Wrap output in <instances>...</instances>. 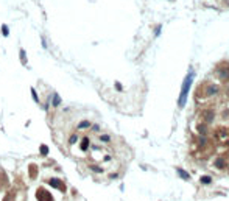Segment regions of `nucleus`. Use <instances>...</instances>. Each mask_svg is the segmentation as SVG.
Masks as SVG:
<instances>
[{
  "mask_svg": "<svg viewBox=\"0 0 229 201\" xmlns=\"http://www.w3.org/2000/svg\"><path fill=\"white\" fill-rule=\"evenodd\" d=\"M195 78V72L192 69L189 70V73L185 75V78L182 81V88H181V94H179V98H178V106L182 108L187 101V95H189V90H190V86H192V81Z\"/></svg>",
  "mask_w": 229,
  "mask_h": 201,
  "instance_id": "1",
  "label": "nucleus"
},
{
  "mask_svg": "<svg viewBox=\"0 0 229 201\" xmlns=\"http://www.w3.org/2000/svg\"><path fill=\"white\" fill-rule=\"evenodd\" d=\"M36 197H37V200H39V201H53V197L47 192V190H44V189L37 190Z\"/></svg>",
  "mask_w": 229,
  "mask_h": 201,
  "instance_id": "2",
  "label": "nucleus"
},
{
  "mask_svg": "<svg viewBox=\"0 0 229 201\" xmlns=\"http://www.w3.org/2000/svg\"><path fill=\"white\" fill-rule=\"evenodd\" d=\"M218 92H220V88H218L217 84H212V83H209V84H206V92L204 94L207 95V97H212V95H217Z\"/></svg>",
  "mask_w": 229,
  "mask_h": 201,
  "instance_id": "3",
  "label": "nucleus"
},
{
  "mask_svg": "<svg viewBox=\"0 0 229 201\" xmlns=\"http://www.w3.org/2000/svg\"><path fill=\"white\" fill-rule=\"evenodd\" d=\"M48 184H50L52 187H56V189H61V190H64L65 187H64V184L59 181V179H56V178H53V179H48Z\"/></svg>",
  "mask_w": 229,
  "mask_h": 201,
  "instance_id": "4",
  "label": "nucleus"
},
{
  "mask_svg": "<svg viewBox=\"0 0 229 201\" xmlns=\"http://www.w3.org/2000/svg\"><path fill=\"white\" fill-rule=\"evenodd\" d=\"M214 116H215V114H214V111H204L203 112V120L206 122V123H210L212 120H214Z\"/></svg>",
  "mask_w": 229,
  "mask_h": 201,
  "instance_id": "5",
  "label": "nucleus"
},
{
  "mask_svg": "<svg viewBox=\"0 0 229 201\" xmlns=\"http://www.w3.org/2000/svg\"><path fill=\"white\" fill-rule=\"evenodd\" d=\"M198 133H200L201 136H207V133H209V129H207V125H206V123H201V125H198Z\"/></svg>",
  "mask_w": 229,
  "mask_h": 201,
  "instance_id": "6",
  "label": "nucleus"
},
{
  "mask_svg": "<svg viewBox=\"0 0 229 201\" xmlns=\"http://www.w3.org/2000/svg\"><path fill=\"white\" fill-rule=\"evenodd\" d=\"M217 73L220 75V78H223V80H229V72L223 70L221 67H220V69H217Z\"/></svg>",
  "mask_w": 229,
  "mask_h": 201,
  "instance_id": "7",
  "label": "nucleus"
},
{
  "mask_svg": "<svg viewBox=\"0 0 229 201\" xmlns=\"http://www.w3.org/2000/svg\"><path fill=\"white\" fill-rule=\"evenodd\" d=\"M52 105H53L55 108L61 105V97H59V95L56 94V92H55V94H53V101H52Z\"/></svg>",
  "mask_w": 229,
  "mask_h": 201,
  "instance_id": "8",
  "label": "nucleus"
},
{
  "mask_svg": "<svg viewBox=\"0 0 229 201\" xmlns=\"http://www.w3.org/2000/svg\"><path fill=\"white\" fill-rule=\"evenodd\" d=\"M176 172H178V175L181 176V178H184V179H190V175L185 170H182V168H176Z\"/></svg>",
  "mask_w": 229,
  "mask_h": 201,
  "instance_id": "9",
  "label": "nucleus"
},
{
  "mask_svg": "<svg viewBox=\"0 0 229 201\" xmlns=\"http://www.w3.org/2000/svg\"><path fill=\"white\" fill-rule=\"evenodd\" d=\"M225 165H226V162H225V159H221V157H218V159L215 161V167L217 168H225Z\"/></svg>",
  "mask_w": 229,
  "mask_h": 201,
  "instance_id": "10",
  "label": "nucleus"
},
{
  "mask_svg": "<svg viewBox=\"0 0 229 201\" xmlns=\"http://www.w3.org/2000/svg\"><path fill=\"white\" fill-rule=\"evenodd\" d=\"M89 142H90V140L87 139V137H84L83 140H81V150L86 151V150H87V146H89Z\"/></svg>",
  "mask_w": 229,
  "mask_h": 201,
  "instance_id": "11",
  "label": "nucleus"
},
{
  "mask_svg": "<svg viewBox=\"0 0 229 201\" xmlns=\"http://www.w3.org/2000/svg\"><path fill=\"white\" fill-rule=\"evenodd\" d=\"M100 142H103V144H109V142H111V136H108V134L100 136Z\"/></svg>",
  "mask_w": 229,
  "mask_h": 201,
  "instance_id": "12",
  "label": "nucleus"
},
{
  "mask_svg": "<svg viewBox=\"0 0 229 201\" xmlns=\"http://www.w3.org/2000/svg\"><path fill=\"white\" fill-rule=\"evenodd\" d=\"M212 182V178L209 175H204V176H201V184H210Z\"/></svg>",
  "mask_w": 229,
  "mask_h": 201,
  "instance_id": "13",
  "label": "nucleus"
},
{
  "mask_svg": "<svg viewBox=\"0 0 229 201\" xmlns=\"http://www.w3.org/2000/svg\"><path fill=\"white\" fill-rule=\"evenodd\" d=\"M84 128H90V122L84 120V122H81V123L78 125V129H84Z\"/></svg>",
  "mask_w": 229,
  "mask_h": 201,
  "instance_id": "14",
  "label": "nucleus"
},
{
  "mask_svg": "<svg viewBox=\"0 0 229 201\" xmlns=\"http://www.w3.org/2000/svg\"><path fill=\"white\" fill-rule=\"evenodd\" d=\"M76 142H78V136H76V134H72V136H70V139H69V144L73 145V144H76Z\"/></svg>",
  "mask_w": 229,
  "mask_h": 201,
  "instance_id": "15",
  "label": "nucleus"
},
{
  "mask_svg": "<svg viewBox=\"0 0 229 201\" xmlns=\"http://www.w3.org/2000/svg\"><path fill=\"white\" fill-rule=\"evenodd\" d=\"M200 145H201V146L207 145V139H206V136H201V137H200Z\"/></svg>",
  "mask_w": 229,
  "mask_h": 201,
  "instance_id": "16",
  "label": "nucleus"
},
{
  "mask_svg": "<svg viewBox=\"0 0 229 201\" xmlns=\"http://www.w3.org/2000/svg\"><path fill=\"white\" fill-rule=\"evenodd\" d=\"M90 170H94V172H97V173H101L103 168H100L98 165H90Z\"/></svg>",
  "mask_w": 229,
  "mask_h": 201,
  "instance_id": "17",
  "label": "nucleus"
},
{
  "mask_svg": "<svg viewBox=\"0 0 229 201\" xmlns=\"http://www.w3.org/2000/svg\"><path fill=\"white\" fill-rule=\"evenodd\" d=\"M31 95H33V100H34L36 103H39V98H37V94H36L34 89H31Z\"/></svg>",
  "mask_w": 229,
  "mask_h": 201,
  "instance_id": "18",
  "label": "nucleus"
},
{
  "mask_svg": "<svg viewBox=\"0 0 229 201\" xmlns=\"http://www.w3.org/2000/svg\"><path fill=\"white\" fill-rule=\"evenodd\" d=\"M41 153H42V156H47V153H48V148H47L45 145H42V146H41Z\"/></svg>",
  "mask_w": 229,
  "mask_h": 201,
  "instance_id": "19",
  "label": "nucleus"
},
{
  "mask_svg": "<svg viewBox=\"0 0 229 201\" xmlns=\"http://www.w3.org/2000/svg\"><path fill=\"white\" fill-rule=\"evenodd\" d=\"M20 59H22V64H27V59H25V52L20 50Z\"/></svg>",
  "mask_w": 229,
  "mask_h": 201,
  "instance_id": "20",
  "label": "nucleus"
},
{
  "mask_svg": "<svg viewBox=\"0 0 229 201\" xmlns=\"http://www.w3.org/2000/svg\"><path fill=\"white\" fill-rule=\"evenodd\" d=\"M2 31H3V36H8V33H9V31H8V27H6V25H3V27H2Z\"/></svg>",
  "mask_w": 229,
  "mask_h": 201,
  "instance_id": "21",
  "label": "nucleus"
},
{
  "mask_svg": "<svg viewBox=\"0 0 229 201\" xmlns=\"http://www.w3.org/2000/svg\"><path fill=\"white\" fill-rule=\"evenodd\" d=\"M92 131H100V126H98V125H94V126H92Z\"/></svg>",
  "mask_w": 229,
  "mask_h": 201,
  "instance_id": "22",
  "label": "nucleus"
}]
</instances>
